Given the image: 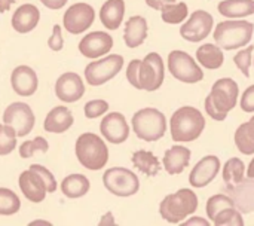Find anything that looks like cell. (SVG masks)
I'll return each instance as SVG.
<instances>
[{
	"mask_svg": "<svg viewBox=\"0 0 254 226\" xmlns=\"http://www.w3.org/2000/svg\"><path fill=\"white\" fill-rule=\"evenodd\" d=\"M13 3H15V0H0V13L7 12Z\"/></svg>",
	"mask_w": 254,
	"mask_h": 226,
	"instance_id": "681fc988",
	"label": "cell"
},
{
	"mask_svg": "<svg viewBox=\"0 0 254 226\" xmlns=\"http://www.w3.org/2000/svg\"><path fill=\"white\" fill-rule=\"evenodd\" d=\"M254 24L246 19L222 21L214 28V42L223 51L241 49L253 39Z\"/></svg>",
	"mask_w": 254,
	"mask_h": 226,
	"instance_id": "3957f363",
	"label": "cell"
},
{
	"mask_svg": "<svg viewBox=\"0 0 254 226\" xmlns=\"http://www.w3.org/2000/svg\"><path fill=\"white\" fill-rule=\"evenodd\" d=\"M208 97L214 104V107L220 113L228 116V113L234 110L238 103V97H240L238 83L232 77H222L214 82Z\"/></svg>",
	"mask_w": 254,
	"mask_h": 226,
	"instance_id": "8fae6325",
	"label": "cell"
},
{
	"mask_svg": "<svg viewBox=\"0 0 254 226\" xmlns=\"http://www.w3.org/2000/svg\"><path fill=\"white\" fill-rule=\"evenodd\" d=\"M204 109H205V112H207V115L210 116V118H213L214 121H219V122H222V121H225L228 116L226 115H223V113H220L216 107H214V104L211 103V100H210V97L207 95L205 97V101H204Z\"/></svg>",
	"mask_w": 254,
	"mask_h": 226,
	"instance_id": "ee69618b",
	"label": "cell"
},
{
	"mask_svg": "<svg viewBox=\"0 0 254 226\" xmlns=\"http://www.w3.org/2000/svg\"><path fill=\"white\" fill-rule=\"evenodd\" d=\"M40 1L45 7H48L51 10H58V9L64 7L68 0H40Z\"/></svg>",
	"mask_w": 254,
	"mask_h": 226,
	"instance_id": "f6af8a7d",
	"label": "cell"
},
{
	"mask_svg": "<svg viewBox=\"0 0 254 226\" xmlns=\"http://www.w3.org/2000/svg\"><path fill=\"white\" fill-rule=\"evenodd\" d=\"M198 210V197L192 189L183 188L174 194L167 195L159 204L161 218L173 225L185 222Z\"/></svg>",
	"mask_w": 254,
	"mask_h": 226,
	"instance_id": "277c9868",
	"label": "cell"
},
{
	"mask_svg": "<svg viewBox=\"0 0 254 226\" xmlns=\"http://www.w3.org/2000/svg\"><path fill=\"white\" fill-rule=\"evenodd\" d=\"M131 162L138 171H141L147 177H155L161 171V161L150 151L141 149L134 152L131 156Z\"/></svg>",
	"mask_w": 254,
	"mask_h": 226,
	"instance_id": "f1b7e54d",
	"label": "cell"
},
{
	"mask_svg": "<svg viewBox=\"0 0 254 226\" xmlns=\"http://www.w3.org/2000/svg\"><path fill=\"white\" fill-rule=\"evenodd\" d=\"M94 21L95 10L89 3L85 1L71 4L63 16V25L70 34H82L94 24Z\"/></svg>",
	"mask_w": 254,
	"mask_h": 226,
	"instance_id": "7c38bea8",
	"label": "cell"
},
{
	"mask_svg": "<svg viewBox=\"0 0 254 226\" xmlns=\"http://www.w3.org/2000/svg\"><path fill=\"white\" fill-rule=\"evenodd\" d=\"M234 206L235 204L228 194H216V195L208 198L207 206H205V212H207L208 219L213 221L220 210H223L226 207H234Z\"/></svg>",
	"mask_w": 254,
	"mask_h": 226,
	"instance_id": "8d00e7d4",
	"label": "cell"
},
{
	"mask_svg": "<svg viewBox=\"0 0 254 226\" xmlns=\"http://www.w3.org/2000/svg\"><path fill=\"white\" fill-rule=\"evenodd\" d=\"M196 61L208 70H217L225 63L223 49L216 43H204L196 49Z\"/></svg>",
	"mask_w": 254,
	"mask_h": 226,
	"instance_id": "4316f807",
	"label": "cell"
},
{
	"mask_svg": "<svg viewBox=\"0 0 254 226\" xmlns=\"http://www.w3.org/2000/svg\"><path fill=\"white\" fill-rule=\"evenodd\" d=\"M113 48V37L107 31H92L83 36L79 42V52L89 60H97L107 55Z\"/></svg>",
	"mask_w": 254,
	"mask_h": 226,
	"instance_id": "5bb4252c",
	"label": "cell"
},
{
	"mask_svg": "<svg viewBox=\"0 0 254 226\" xmlns=\"http://www.w3.org/2000/svg\"><path fill=\"white\" fill-rule=\"evenodd\" d=\"M165 79L164 60L158 52L147 54L140 63V85L147 92L158 91Z\"/></svg>",
	"mask_w": 254,
	"mask_h": 226,
	"instance_id": "30bf717a",
	"label": "cell"
},
{
	"mask_svg": "<svg viewBox=\"0 0 254 226\" xmlns=\"http://www.w3.org/2000/svg\"><path fill=\"white\" fill-rule=\"evenodd\" d=\"M204 130L205 118L198 109L192 106H183L177 109L170 119V133L176 143L195 142L201 137Z\"/></svg>",
	"mask_w": 254,
	"mask_h": 226,
	"instance_id": "6da1fadb",
	"label": "cell"
},
{
	"mask_svg": "<svg viewBox=\"0 0 254 226\" xmlns=\"http://www.w3.org/2000/svg\"><path fill=\"white\" fill-rule=\"evenodd\" d=\"M188 15H189V7L185 1L168 3L161 7V18L165 24H171V25L183 24Z\"/></svg>",
	"mask_w": 254,
	"mask_h": 226,
	"instance_id": "4dcf8cb0",
	"label": "cell"
},
{
	"mask_svg": "<svg viewBox=\"0 0 254 226\" xmlns=\"http://www.w3.org/2000/svg\"><path fill=\"white\" fill-rule=\"evenodd\" d=\"M100 225H115L116 222H115V218H113V213L112 212H107L101 219H100V222H98Z\"/></svg>",
	"mask_w": 254,
	"mask_h": 226,
	"instance_id": "c3c4849f",
	"label": "cell"
},
{
	"mask_svg": "<svg viewBox=\"0 0 254 226\" xmlns=\"http://www.w3.org/2000/svg\"><path fill=\"white\" fill-rule=\"evenodd\" d=\"M103 185L115 197L128 198L140 191V180L134 171L125 167L107 168L103 173Z\"/></svg>",
	"mask_w": 254,
	"mask_h": 226,
	"instance_id": "8992f818",
	"label": "cell"
},
{
	"mask_svg": "<svg viewBox=\"0 0 254 226\" xmlns=\"http://www.w3.org/2000/svg\"><path fill=\"white\" fill-rule=\"evenodd\" d=\"M228 195L232 198L235 207L243 213L249 215L254 212V179L247 177L240 183L228 188Z\"/></svg>",
	"mask_w": 254,
	"mask_h": 226,
	"instance_id": "ffe728a7",
	"label": "cell"
},
{
	"mask_svg": "<svg viewBox=\"0 0 254 226\" xmlns=\"http://www.w3.org/2000/svg\"><path fill=\"white\" fill-rule=\"evenodd\" d=\"M185 225H202L207 226L210 225V221L208 219H202V218H196V216H192L189 221H185Z\"/></svg>",
	"mask_w": 254,
	"mask_h": 226,
	"instance_id": "7dc6e473",
	"label": "cell"
},
{
	"mask_svg": "<svg viewBox=\"0 0 254 226\" xmlns=\"http://www.w3.org/2000/svg\"><path fill=\"white\" fill-rule=\"evenodd\" d=\"M101 136L112 145H122L129 137V125L121 112L106 113L100 124Z\"/></svg>",
	"mask_w": 254,
	"mask_h": 226,
	"instance_id": "9a60e30c",
	"label": "cell"
},
{
	"mask_svg": "<svg viewBox=\"0 0 254 226\" xmlns=\"http://www.w3.org/2000/svg\"><path fill=\"white\" fill-rule=\"evenodd\" d=\"M147 33H149V25L146 18L141 15H134L125 22L124 42L129 49L138 48L146 42Z\"/></svg>",
	"mask_w": 254,
	"mask_h": 226,
	"instance_id": "cb8c5ba5",
	"label": "cell"
},
{
	"mask_svg": "<svg viewBox=\"0 0 254 226\" xmlns=\"http://www.w3.org/2000/svg\"><path fill=\"white\" fill-rule=\"evenodd\" d=\"M240 106L244 112L247 113H253L254 112V85H250L244 94L241 95V101H240Z\"/></svg>",
	"mask_w": 254,
	"mask_h": 226,
	"instance_id": "7bdbcfd3",
	"label": "cell"
},
{
	"mask_svg": "<svg viewBox=\"0 0 254 226\" xmlns=\"http://www.w3.org/2000/svg\"><path fill=\"white\" fill-rule=\"evenodd\" d=\"M125 16L124 0H107L100 9V21L107 30H118Z\"/></svg>",
	"mask_w": 254,
	"mask_h": 226,
	"instance_id": "d4e9b609",
	"label": "cell"
},
{
	"mask_svg": "<svg viewBox=\"0 0 254 226\" xmlns=\"http://www.w3.org/2000/svg\"><path fill=\"white\" fill-rule=\"evenodd\" d=\"M131 125L134 134L143 142H158L167 133V118L155 107H144L135 112Z\"/></svg>",
	"mask_w": 254,
	"mask_h": 226,
	"instance_id": "5b68a950",
	"label": "cell"
},
{
	"mask_svg": "<svg viewBox=\"0 0 254 226\" xmlns=\"http://www.w3.org/2000/svg\"><path fill=\"white\" fill-rule=\"evenodd\" d=\"M220 15L229 19H240L254 15V0H222L217 4Z\"/></svg>",
	"mask_w": 254,
	"mask_h": 226,
	"instance_id": "484cf974",
	"label": "cell"
},
{
	"mask_svg": "<svg viewBox=\"0 0 254 226\" xmlns=\"http://www.w3.org/2000/svg\"><path fill=\"white\" fill-rule=\"evenodd\" d=\"M211 222L216 226H243L244 218H243V213L234 206V207H226L220 210Z\"/></svg>",
	"mask_w": 254,
	"mask_h": 226,
	"instance_id": "836d02e7",
	"label": "cell"
},
{
	"mask_svg": "<svg viewBox=\"0 0 254 226\" xmlns=\"http://www.w3.org/2000/svg\"><path fill=\"white\" fill-rule=\"evenodd\" d=\"M3 124L12 127L18 137L28 136L36 124V116L27 103L15 101L10 103L3 112Z\"/></svg>",
	"mask_w": 254,
	"mask_h": 226,
	"instance_id": "9c48e42d",
	"label": "cell"
},
{
	"mask_svg": "<svg viewBox=\"0 0 254 226\" xmlns=\"http://www.w3.org/2000/svg\"><path fill=\"white\" fill-rule=\"evenodd\" d=\"M30 170L36 171V173L40 176V179L43 180V183H45V186H46L48 194H54V192L58 189V183H57V180H55V176H54L52 171H49L46 167H43V165H40V164H31V165H30Z\"/></svg>",
	"mask_w": 254,
	"mask_h": 226,
	"instance_id": "ab89813d",
	"label": "cell"
},
{
	"mask_svg": "<svg viewBox=\"0 0 254 226\" xmlns=\"http://www.w3.org/2000/svg\"><path fill=\"white\" fill-rule=\"evenodd\" d=\"M74 124V116L70 109L65 106H57L48 112L43 121V128L46 133L63 134L68 131Z\"/></svg>",
	"mask_w": 254,
	"mask_h": 226,
	"instance_id": "7402d4cb",
	"label": "cell"
},
{
	"mask_svg": "<svg viewBox=\"0 0 254 226\" xmlns=\"http://www.w3.org/2000/svg\"><path fill=\"white\" fill-rule=\"evenodd\" d=\"M168 72L183 83H198L204 79V72L199 64L188 52L174 49L168 54Z\"/></svg>",
	"mask_w": 254,
	"mask_h": 226,
	"instance_id": "ba28073f",
	"label": "cell"
},
{
	"mask_svg": "<svg viewBox=\"0 0 254 226\" xmlns=\"http://www.w3.org/2000/svg\"><path fill=\"white\" fill-rule=\"evenodd\" d=\"M40 21V10L33 3H24L21 4L12 15L10 25L16 33L25 34L33 31Z\"/></svg>",
	"mask_w": 254,
	"mask_h": 226,
	"instance_id": "44dd1931",
	"label": "cell"
},
{
	"mask_svg": "<svg viewBox=\"0 0 254 226\" xmlns=\"http://www.w3.org/2000/svg\"><path fill=\"white\" fill-rule=\"evenodd\" d=\"M48 46L54 52H60L64 48V37H63V30L60 24H55L52 28V34L48 39Z\"/></svg>",
	"mask_w": 254,
	"mask_h": 226,
	"instance_id": "b9f144b4",
	"label": "cell"
},
{
	"mask_svg": "<svg viewBox=\"0 0 254 226\" xmlns=\"http://www.w3.org/2000/svg\"><path fill=\"white\" fill-rule=\"evenodd\" d=\"M124 67V57L119 54H107L85 67V80L88 85L101 86L118 76Z\"/></svg>",
	"mask_w": 254,
	"mask_h": 226,
	"instance_id": "52a82bcc",
	"label": "cell"
},
{
	"mask_svg": "<svg viewBox=\"0 0 254 226\" xmlns=\"http://www.w3.org/2000/svg\"><path fill=\"white\" fill-rule=\"evenodd\" d=\"M220 171V159L216 155H207L196 162L189 174V183L192 188L201 189L210 185Z\"/></svg>",
	"mask_w": 254,
	"mask_h": 226,
	"instance_id": "e0dca14e",
	"label": "cell"
},
{
	"mask_svg": "<svg viewBox=\"0 0 254 226\" xmlns=\"http://www.w3.org/2000/svg\"><path fill=\"white\" fill-rule=\"evenodd\" d=\"M177 0H146V4L155 10H161L162 6L168 4V3H176Z\"/></svg>",
	"mask_w": 254,
	"mask_h": 226,
	"instance_id": "bcb514c9",
	"label": "cell"
},
{
	"mask_svg": "<svg viewBox=\"0 0 254 226\" xmlns=\"http://www.w3.org/2000/svg\"><path fill=\"white\" fill-rule=\"evenodd\" d=\"M89 188H91V183L88 177L79 173L68 174L61 182V192L64 194V197L70 200H77V198L85 197L89 192Z\"/></svg>",
	"mask_w": 254,
	"mask_h": 226,
	"instance_id": "83f0119b",
	"label": "cell"
},
{
	"mask_svg": "<svg viewBox=\"0 0 254 226\" xmlns=\"http://www.w3.org/2000/svg\"><path fill=\"white\" fill-rule=\"evenodd\" d=\"M10 86L19 97H31L39 88L37 73L30 66H16L10 73Z\"/></svg>",
	"mask_w": 254,
	"mask_h": 226,
	"instance_id": "ac0fdd59",
	"label": "cell"
},
{
	"mask_svg": "<svg viewBox=\"0 0 254 226\" xmlns=\"http://www.w3.org/2000/svg\"><path fill=\"white\" fill-rule=\"evenodd\" d=\"M21 209L19 197L7 188H0V216L16 215Z\"/></svg>",
	"mask_w": 254,
	"mask_h": 226,
	"instance_id": "d6a6232c",
	"label": "cell"
},
{
	"mask_svg": "<svg viewBox=\"0 0 254 226\" xmlns=\"http://www.w3.org/2000/svg\"><path fill=\"white\" fill-rule=\"evenodd\" d=\"M253 52L254 46L250 45L247 46L246 49H240L235 57H234V63L235 66L240 69V72L246 76V77H250V67L253 64Z\"/></svg>",
	"mask_w": 254,
	"mask_h": 226,
	"instance_id": "74e56055",
	"label": "cell"
},
{
	"mask_svg": "<svg viewBox=\"0 0 254 226\" xmlns=\"http://www.w3.org/2000/svg\"><path fill=\"white\" fill-rule=\"evenodd\" d=\"M18 185H19V189H21L22 195L30 203L39 204L46 198L48 191H46V186H45L43 180L40 179V176L36 171H33L30 168L19 174Z\"/></svg>",
	"mask_w": 254,
	"mask_h": 226,
	"instance_id": "d6986e66",
	"label": "cell"
},
{
	"mask_svg": "<svg viewBox=\"0 0 254 226\" xmlns=\"http://www.w3.org/2000/svg\"><path fill=\"white\" fill-rule=\"evenodd\" d=\"M74 153L79 164L91 171L101 170L109 162V148L106 142L94 133H83L77 137Z\"/></svg>",
	"mask_w": 254,
	"mask_h": 226,
	"instance_id": "7a4b0ae2",
	"label": "cell"
},
{
	"mask_svg": "<svg viewBox=\"0 0 254 226\" xmlns=\"http://www.w3.org/2000/svg\"><path fill=\"white\" fill-rule=\"evenodd\" d=\"M30 225H42V226H48V225H51V222L49 221H42V219H36V221H31L30 222Z\"/></svg>",
	"mask_w": 254,
	"mask_h": 226,
	"instance_id": "816d5d0a",
	"label": "cell"
},
{
	"mask_svg": "<svg viewBox=\"0 0 254 226\" xmlns=\"http://www.w3.org/2000/svg\"><path fill=\"white\" fill-rule=\"evenodd\" d=\"M247 177H253L254 179V158L252 159V162L249 164V167H247Z\"/></svg>",
	"mask_w": 254,
	"mask_h": 226,
	"instance_id": "f907efd6",
	"label": "cell"
},
{
	"mask_svg": "<svg viewBox=\"0 0 254 226\" xmlns=\"http://www.w3.org/2000/svg\"><path fill=\"white\" fill-rule=\"evenodd\" d=\"M140 63H141V60L135 58V60L129 61L128 67H127V80L135 89H141V85H140Z\"/></svg>",
	"mask_w": 254,
	"mask_h": 226,
	"instance_id": "60d3db41",
	"label": "cell"
},
{
	"mask_svg": "<svg viewBox=\"0 0 254 226\" xmlns=\"http://www.w3.org/2000/svg\"><path fill=\"white\" fill-rule=\"evenodd\" d=\"M235 145L243 155H254V116L237 128Z\"/></svg>",
	"mask_w": 254,
	"mask_h": 226,
	"instance_id": "f546056e",
	"label": "cell"
},
{
	"mask_svg": "<svg viewBox=\"0 0 254 226\" xmlns=\"http://www.w3.org/2000/svg\"><path fill=\"white\" fill-rule=\"evenodd\" d=\"M213 25H214L213 15L204 9H198L189 16L188 21L183 22V25L180 27V36L188 42L196 43L208 37V34L213 30Z\"/></svg>",
	"mask_w": 254,
	"mask_h": 226,
	"instance_id": "4fadbf2b",
	"label": "cell"
},
{
	"mask_svg": "<svg viewBox=\"0 0 254 226\" xmlns=\"http://www.w3.org/2000/svg\"><path fill=\"white\" fill-rule=\"evenodd\" d=\"M246 164L243 159L240 158H231L225 162L223 165V171H222V176H223V180L226 183L228 188L240 183L243 179H244V174H246Z\"/></svg>",
	"mask_w": 254,
	"mask_h": 226,
	"instance_id": "1f68e13d",
	"label": "cell"
},
{
	"mask_svg": "<svg viewBox=\"0 0 254 226\" xmlns=\"http://www.w3.org/2000/svg\"><path fill=\"white\" fill-rule=\"evenodd\" d=\"M18 136L15 130L6 124H0V156L12 153L16 148Z\"/></svg>",
	"mask_w": 254,
	"mask_h": 226,
	"instance_id": "d590c367",
	"label": "cell"
},
{
	"mask_svg": "<svg viewBox=\"0 0 254 226\" xmlns=\"http://www.w3.org/2000/svg\"><path fill=\"white\" fill-rule=\"evenodd\" d=\"M253 66H254V52H253Z\"/></svg>",
	"mask_w": 254,
	"mask_h": 226,
	"instance_id": "f5cc1de1",
	"label": "cell"
},
{
	"mask_svg": "<svg viewBox=\"0 0 254 226\" xmlns=\"http://www.w3.org/2000/svg\"><path fill=\"white\" fill-rule=\"evenodd\" d=\"M18 151H19V156L22 159H27V158H31L36 152L46 153L49 151V143L45 137L37 136L33 140H25L24 143H21Z\"/></svg>",
	"mask_w": 254,
	"mask_h": 226,
	"instance_id": "e575fe53",
	"label": "cell"
},
{
	"mask_svg": "<svg viewBox=\"0 0 254 226\" xmlns=\"http://www.w3.org/2000/svg\"><path fill=\"white\" fill-rule=\"evenodd\" d=\"M85 85L82 77L74 72L63 73L55 82V95L64 103H76L85 95Z\"/></svg>",
	"mask_w": 254,
	"mask_h": 226,
	"instance_id": "2e32d148",
	"label": "cell"
},
{
	"mask_svg": "<svg viewBox=\"0 0 254 226\" xmlns=\"http://www.w3.org/2000/svg\"><path fill=\"white\" fill-rule=\"evenodd\" d=\"M190 156H192V152L189 148L182 146V145H174L165 152L162 158V165L168 174L176 176V174L183 173L185 168L189 167Z\"/></svg>",
	"mask_w": 254,
	"mask_h": 226,
	"instance_id": "603a6c76",
	"label": "cell"
},
{
	"mask_svg": "<svg viewBox=\"0 0 254 226\" xmlns=\"http://www.w3.org/2000/svg\"><path fill=\"white\" fill-rule=\"evenodd\" d=\"M107 110H109V103L103 98H95L85 104L83 115L86 119H97V118L104 116L107 113Z\"/></svg>",
	"mask_w": 254,
	"mask_h": 226,
	"instance_id": "f35d334b",
	"label": "cell"
}]
</instances>
